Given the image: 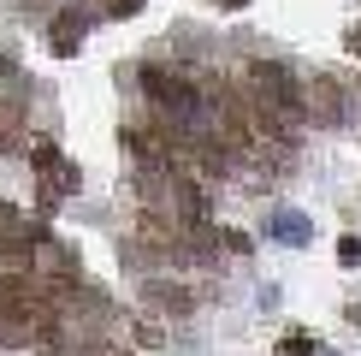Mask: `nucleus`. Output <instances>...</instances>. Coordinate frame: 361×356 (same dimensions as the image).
Here are the masks:
<instances>
[{"label":"nucleus","mask_w":361,"mask_h":356,"mask_svg":"<svg viewBox=\"0 0 361 356\" xmlns=\"http://www.w3.org/2000/svg\"><path fill=\"white\" fill-rule=\"evenodd\" d=\"M219 6H243V0H219Z\"/></svg>","instance_id":"obj_11"},{"label":"nucleus","mask_w":361,"mask_h":356,"mask_svg":"<svg viewBox=\"0 0 361 356\" xmlns=\"http://www.w3.org/2000/svg\"><path fill=\"white\" fill-rule=\"evenodd\" d=\"M18 137H24V107L12 95H0V148H18Z\"/></svg>","instance_id":"obj_6"},{"label":"nucleus","mask_w":361,"mask_h":356,"mask_svg":"<svg viewBox=\"0 0 361 356\" xmlns=\"http://www.w3.org/2000/svg\"><path fill=\"white\" fill-rule=\"evenodd\" d=\"M308 113L320 119V125H343V119H350L343 83H332V78H314V83H308Z\"/></svg>","instance_id":"obj_3"},{"label":"nucleus","mask_w":361,"mask_h":356,"mask_svg":"<svg viewBox=\"0 0 361 356\" xmlns=\"http://www.w3.org/2000/svg\"><path fill=\"white\" fill-rule=\"evenodd\" d=\"M137 6H142V0H107V12H113V18H130Z\"/></svg>","instance_id":"obj_9"},{"label":"nucleus","mask_w":361,"mask_h":356,"mask_svg":"<svg viewBox=\"0 0 361 356\" xmlns=\"http://www.w3.org/2000/svg\"><path fill=\"white\" fill-rule=\"evenodd\" d=\"M142 89L154 95V107H160V113H178V119H190L195 107H202L195 83L184 78V71H166V66H142Z\"/></svg>","instance_id":"obj_2"},{"label":"nucleus","mask_w":361,"mask_h":356,"mask_svg":"<svg viewBox=\"0 0 361 356\" xmlns=\"http://www.w3.org/2000/svg\"><path fill=\"white\" fill-rule=\"evenodd\" d=\"M148 303L166 309V315H190V309H195V291L178 285V279H154V285H148Z\"/></svg>","instance_id":"obj_4"},{"label":"nucleus","mask_w":361,"mask_h":356,"mask_svg":"<svg viewBox=\"0 0 361 356\" xmlns=\"http://www.w3.org/2000/svg\"><path fill=\"white\" fill-rule=\"evenodd\" d=\"M130 338H137V345H148V350H160V345H166V333H160L154 321H148V326L137 321V326H130Z\"/></svg>","instance_id":"obj_8"},{"label":"nucleus","mask_w":361,"mask_h":356,"mask_svg":"<svg viewBox=\"0 0 361 356\" xmlns=\"http://www.w3.org/2000/svg\"><path fill=\"white\" fill-rule=\"evenodd\" d=\"M6 78H12V59H0V83H6Z\"/></svg>","instance_id":"obj_10"},{"label":"nucleus","mask_w":361,"mask_h":356,"mask_svg":"<svg viewBox=\"0 0 361 356\" xmlns=\"http://www.w3.org/2000/svg\"><path fill=\"white\" fill-rule=\"evenodd\" d=\"M83 24H89V6H66V12L54 18V48H59V54H78Z\"/></svg>","instance_id":"obj_5"},{"label":"nucleus","mask_w":361,"mask_h":356,"mask_svg":"<svg viewBox=\"0 0 361 356\" xmlns=\"http://www.w3.org/2000/svg\"><path fill=\"white\" fill-rule=\"evenodd\" d=\"M18 232H24V214H18L12 202H0V244H6V237H18Z\"/></svg>","instance_id":"obj_7"},{"label":"nucleus","mask_w":361,"mask_h":356,"mask_svg":"<svg viewBox=\"0 0 361 356\" xmlns=\"http://www.w3.org/2000/svg\"><path fill=\"white\" fill-rule=\"evenodd\" d=\"M24 6H48V0H24Z\"/></svg>","instance_id":"obj_12"},{"label":"nucleus","mask_w":361,"mask_h":356,"mask_svg":"<svg viewBox=\"0 0 361 356\" xmlns=\"http://www.w3.org/2000/svg\"><path fill=\"white\" fill-rule=\"evenodd\" d=\"M249 107L261 113V119H273V125H302L308 119V95H302V83H296V71L290 66H279V59H255L249 66Z\"/></svg>","instance_id":"obj_1"}]
</instances>
